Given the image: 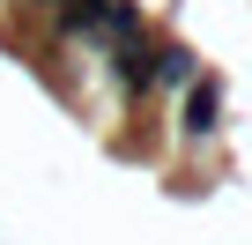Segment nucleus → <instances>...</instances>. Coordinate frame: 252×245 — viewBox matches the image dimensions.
<instances>
[{
	"label": "nucleus",
	"instance_id": "obj_1",
	"mask_svg": "<svg viewBox=\"0 0 252 245\" xmlns=\"http://www.w3.org/2000/svg\"><path fill=\"white\" fill-rule=\"evenodd\" d=\"M104 52H111V82H119L126 97H149V89H156V30L119 37V45H104Z\"/></svg>",
	"mask_w": 252,
	"mask_h": 245
},
{
	"label": "nucleus",
	"instance_id": "obj_2",
	"mask_svg": "<svg viewBox=\"0 0 252 245\" xmlns=\"http://www.w3.org/2000/svg\"><path fill=\"white\" fill-rule=\"evenodd\" d=\"M186 141H208L215 127H222V82L215 74H200V82H186Z\"/></svg>",
	"mask_w": 252,
	"mask_h": 245
},
{
	"label": "nucleus",
	"instance_id": "obj_3",
	"mask_svg": "<svg viewBox=\"0 0 252 245\" xmlns=\"http://www.w3.org/2000/svg\"><path fill=\"white\" fill-rule=\"evenodd\" d=\"M156 82H171V89L200 82V60H193V45H178V37H156Z\"/></svg>",
	"mask_w": 252,
	"mask_h": 245
},
{
	"label": "nucleus",
	"instance_id": "obj_4",
	"mask_svg": "<svg viewBox=\"0 0 252 245\" xmlns=\"http://www.w3.org/2000/svg\"><path fill=\"white\" fill-rule=\"evenodd\" d=\"M30 8H45V15H52V8H60V0H30Z\"/></svg>",
	"mask_w": 252,
	"mask_h": 245
}]
</instances>
